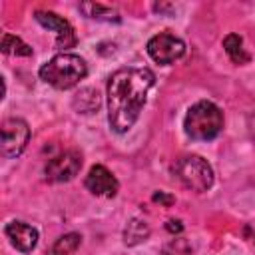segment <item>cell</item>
<instances>
[{"label": "cell", "instance_id": "cell-18", "mask_svg": "<svg viewBox=\"0 0 255 255\" xmlns=\"http://www.w3.org/2000/svg\"><path fill=\"white\" fill-rule=\"evenodd\" d=\"M165 229L169 231V233H181L183 231V223L179 221V219H167V223H165Z\"/></svg>", "mask_w": 255, "mask_h": 255}, {"label": "cell", "instance_id": "cell-4", "mask_svg": "<svg viewBox=\"0 0 255 255\" xmlns=\"http://www.w3.org/2000/svg\"><path fill=\"white\" fill-rule=\"evenodd\" d=\"M175 175L191 191H207L213 185V169L201 155H183L175 163Z\"/></svg>", "mask_w": 255, "mask_h": 255}, {"label": "cell", "instance_id": "cell-2", "mask_svg": "<svg viewBox=\"0 0 255 255\" xmlns=\"http://www.w3.org/2000/svg\"><path fill=\"white\" fill-rule=\"evenodd\" d=\"M88 74V66L86 62L76 56V54H56L52 60H48L42 68H40V78L50 84L56 90H70L76 84H80V80H84Z\"/></svg>", "mask_w": 255, "mask_h": 255}, {"label": "cell", "instance_id": "cell-12", "mask_svg": "<svg viewBox=\"0 0 255 255\" xmlns=\"http://www.w3.org/2000/svg\"><path fill=\"white\" fill-rule=\"evenodd\" d=\"M147 237H149V225H147V221H143L139 217H133V219L128 221V225L124 229V243L126 245H129V247L139 245Z\"/></svg>", "mask_w": 255, "mask_h": 255}, {"label": "cell", "instance_id": "cell-16", "mask_svg": "<svg viewBox=\"0 0 255 255\" xmlns=\"http://www.w3.org/2000/svg\"><path fill=\"white\" fill-rule=\"evenodd\" d=\"M80 241H82V237L78 233H66V235L56 239L50 255H72L80 247Z\"/></svg>", "mask_w": 255, "mask_h": 255}, {"label": "cell", "instance_id": "cell-14", "mask_svg": "<svg viewBox=\"0 0 255 255\" xmlns=\"http://www.w3.org/2000/svg\"><path fill=\"white\" fill-rule=\"evenodd\" d=\"M2 52L6 56H32V46L26 44L22 38L14 36V34H4L2 36Z\"/></svg>", "mask_w": 255, "mask_h": 255}, {"label": "cell", "instance_id": "cell-5", "mask_svg": "<svg viewBox=\"0 0 255 255\" xmlns=\"http://www.w3.org/2000/svg\"><path fill=\"white\" fill-rule=\"evenodd\" d=\"M30 139V128L20 118H8L0 128V151L4 157L20 155Z\"/></svg>", "mask_w": 255, "mask_h": 255}, {"label": "cell", "instance_id": "cell-3", "mask_svg": "<svg viewBox=\"0 0 255 255\" xmlns=\"http://www.w3.org/2000/svg\"><path fill=\"white\" fill-rule=\"evenodd\" d=\"M183 129L191 139L209 141L217 137L223 129V112L213 102L201 100L187 110Z\"/></svg>", "mask_w": 255, "mask_h": 255}, {"label": "cell", "instance_id": "cell-7", "mask_svg": "<svg viewBox=\"0 0 255 255\" xmlns=\"http://www.w3.org/2000/svg\"><path fill=\"white\" fill-rule=\"evenodd\" d=\"M82 167V155L78 151H64L56 157H52L46 167H44V175L48 181L60 183V181H70Z\"/></svg>", "mask_w": 255, "mask_h": 255}, {"label": "cell", "instance_id": "cell-6", "mask_svg": "<svg viewBox=\"0 0 255 255\" xmlns=\"http://www.w3.org/2000/svg\"><path fill=\"white\" fill-rule=\"evenodd\" d=\"M147 54L153 62L167 66L173 64L175 60H179L185 54V44L181 38L169 34V32H159L153 38L147 40Z\"/></svg>", "mask_w": 255, "mask_h": 255}, {"label": "cell", "instance_id": "cell-17", "mask_svg": "<svg viewBox=\"0 0 255 255\" xmlns=\"http://www.w3.org/2000/svg\"><path fill=\"white\" fill-rule=\"evenodd\" d=\"M151 199H153L155 203L165 205V207H169V205L175 201V197H173V195H169V193H165V191H155V193L151 195Z\"/></svg>", "mask_w": 255, "mask_h": 255}, {"label": "cell", "instance_id": "cell-1", "mask_svg": "<svg viewBox=\"0 0 255 255\" xmlns=\"http://www.w3.org/2000/svg\"><path fill=\"white\" fill-rule=\"evenodd\" d=\"M155 84L149 68L131 66L114 72L108 80V122L118 133H126L139 118L147 94Z\"/></svg>", "mask_w": 255, "mask_h": 255}, {"label": "cell", "instance_id": "cell-8", "mask_svg": "<svg viewBox=\"0 0 255 255\" xmlns=\"http://www.w3.org/2000/svg\"><path fill=\"white\" fill-rule=\"evenodd\" d=\"M36 22H40L44 28L56 32V46L62 48V50H68V48H74L76 46V32L72 28V24L58 16L56 12H46V10H38L34 14Z\"/></svg>", "mask_w": 255, "mask_h": 255}, {"label": "cell", "instance_id": "cell-9", "mask_svg": "<svg viewBox=\"0 0 255 255\" xmlns=\"http://www.w3.org/2000/svg\"><path fill=\"white\" fill-rule=\"evenodd\" d=\"M84 183H86L88 191L98 195V197H114L118 193V189H120V183H118L116 175L108 167H104L100 163L90 167Z\"/></svg>", "mask_w": 255, "mask_h": 255}, {"label": "cell", "instance_id": "cell-11", "mask_svg": "<svg viewBox=\"0 0 255 255\" xmlns=\"http://www.w3.org/2000/svg\"><path fill=\"white\" fill-rule=\"evenodd\" d=\"M80 12L90 18V20H100V22H120L118 10L100 4V2H80Z\"/></svg>", "mask_w": 255, "mask_h": 255}, {"label": "cell", "instance_id": "cell-15", "mask_svg": "<svg viewBox=\"0 0 255 255\" xmlns=\"http://www.w3.org/2000/svg\"><path fill=\"white\" fill-rule=\"evenodd\" d=\"M74 108H76L78 112H82V114H90V112L98 110V108H100V94H98L96 90H92V88L82 90V92L76 94V98H74Z\"/></svg>", "mask_w": 255, "mask_h": 255}, {"label": "cell", "instance_id": "cell-10", "mask_svg": "<svg viewBox=\"0 0 255 255\" xmlns=\"http://www.w3.org/2000/svg\"><path fill=\"white\" fill-rule=\"evenodd\" d=\"M4 233L10 241V245L22 253H30L38 243V231L36 227L24 223V221H10L4 227Z\"/></svg>", "mask_w": 255, "mask_h": 255}, {"label": "cell", "instance_id": "cell-13", "mask_svg": "<svg viewBox=\"0 0 255 255\" xmlns=\"http://www.w3.org/2000/svg\"><path fill=\"white\" fill-rule=\"evenodd\" d=\"M223 50H225V54L229 56V60H231L233 64H237V66L247 64V62L251 60V56H249V54L245 52V48H243V40H241L239 34H227V36L223 38Z\"/></svg>", "mask_w": 255, "mask_h": 255}]
</instances>
